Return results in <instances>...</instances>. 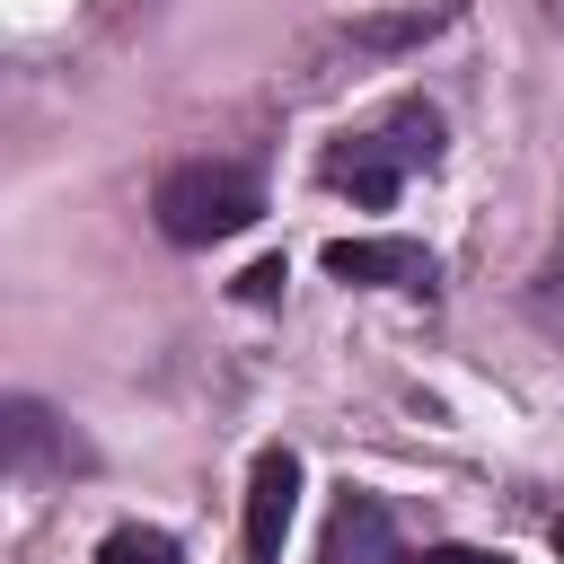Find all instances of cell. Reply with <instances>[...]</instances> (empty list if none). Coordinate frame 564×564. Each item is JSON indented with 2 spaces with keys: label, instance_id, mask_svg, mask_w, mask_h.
<instances>
[{
  "label": "cell",
  "instance_id": "3957f363",
  "mask_svg": "<svg viewBox=\"0 0 564 564\" xmlns=\"http://www.w3.org/2000/svg\"><path fill=\"white\" fill-rule=\"evenodd\" d=\"M326 273L335 282H361V291H414V282H432V256L414 238H335L326 247Z\"/></svg>",
  "mask_w": 564,
  "mask_h": 564
},
{
  "label": "cell",
  "instance_id": "4fadbf2b",
  "mask_svg": "<svg viewBox=\"0 0 564 564\" xmlns=\"http://www.w3.org/2000/svg\"><path fill=\"white\" fill-rule=\"evenodd\" d=\"M555 18H564V0H555Z\"/></svg>",
  "mask_w": 564,
  "mask_h": 564
},
{
  "label": "cell",
  "instance_id": "8fae6325",
  "mask_svg": "<svg viewBox=\"0 0 564 564\" xmlns=\"http://www.w3.org/2000/svg\"><path fill=\"white\" fill-rule=\"evenodd\" d=\"M538 308H546V317H564V247H555V264L538 273Z\"/></svg>",
  "mask_w": 564,
  "mask_h": 564
},
{
  "label": "cell",
  "instance_id": "52a82bcc",
  "mask_svg": "<svg viewBox=\"0 0 564 564\" xmlns=\"http://www.w3.org/2000/svg\"><path fill=\"white\" fill-rule=\"evenodd\" d=\"M379 132H388V150H397L405 167H432V159H441V115H432V106H397Z\"/></svg>",
  "mask_w": 564,
  "mask_h": 564
},
{
  "label": "cell",
  "instance_id": "5b68a950",
  "mask_svg": "<svg viewBox=\"0 0 564 564\" xmlns=\"http://www.w3.org/2000/svg\"><path fill=\"white\" fill-rule=\"evenodd\" d=\"M326 176H335V185H352V203L388 212V203H397V185H405V159L388 150V132H361L352 150H335V159H326Z\"/></svg>",
  "mask_w": 564,
  "mask_h": 564
},
{
  "label": "cell",
  "instance_id": "9c48e42d",
  "mask_svg": "<svg viewBox=\"0 0 564 564\" xmlns=\"http://www.w3.org/2000/svg\"><path fill=\"white\" fill-rule=\"evenodd\" d=\"M282 282H291V273H282V256H264V264H247V273H238V300H256V308H264Z\"/></svg>",
  "mask_w": 564,
  "mask_h": 564
},
{
  "label": "cell",
  "instance_id": "7c38bea8",
  "mask_svg": "<svg viewBox=\"0 0 564 564\" xmlns=\"http://www.w3.org/2000/svg\"><path fill=\"white\" fill-rule=\"evenodd\" d=\"M555 555H564V511H555Z\"/></svg>",
  "mask_w": 564,
  "mask_h": 564
},
{
  "label": "cell",
  "instance_id": "ba28073f",
  "mask_svg": "<svg viewBox=\"0 0 564 564\" xmlns=\"http://www.w3.org/2000/svg\"><path fill=\"white\" fill-rule=\"evenodd\" d=\"M97 564H176V538H167V529H141V520H123V529H106Z\"/></svg>",
  "mask_w": 564,
  "mask_h": 564
},
{
  "label": "cell",
  "instance_id": "7a4b0ae2",
  "mask_svg": "<svg viewBox=\"0 0 564 564\" xmlns=\"http://www.w3.org/2000/svg\"><path fill=\"white\" fill-rule=\"evenodd\" d=\"M291 511H300V458L291 449H256V476H247V555L256 564L282 555Z\"/></svg>",
  "mask_w": 564,
  "mask_h": 564
},
{
  "label": "cell",
  "instance_id": "6da1fadb",
  "mask_svg": "<svg viewBox=\"0 0 564 564\" xmlns=\"http://www.w3.org/2000/svg\"><path fill=\"white\" fill-rule=\"evenodd\" d=\"M150 212H159V229H167L176 247H212V238H238V229L264 212V185H256L247 167H229V159H185V167L159 176Z\"/></svg>",
  "mask_w": 564,
  "mask_h": 564
},
{
  "label": "cell",
  "instance_id": "30bf717a",
  "mask_svg": "<svg viewBox=\"0 0 564 564\" xmlns=\"http://www.w3.org/2000/svg\"><path fill=\"white\" fill-rule=\"evenodd\" d=\"M414 564H502V555H494V546H458V538H449V546H423Z\"/></svg>",
  "mask_w": 564,
  "mask_h": 564
},
{
  "label": "cell",
  "instance_id": "8992f818",
  "mask_svg": "<svg viewBox=\"0 0 564 564\" xmlns=\"http://www.w3.org/2000/svg\"><path fill=\"white\" fill-rule=\"evenodd\" d=\"M458 18V0H432V9H388V18H352L344 35L361 44V53H405V44H423V35H441Z\"/></svg>",
  "mask_w": 564,
  "mask_h": 564
},
{
  "label": "cell",
  "instance_id": "277c9868",
  "mask_svg": "<svg viewBox=\"0 0 564 564\" xmlns=\"http://www.w3.org/2000/svg\"><path fill=\"white\" fill-rule=\"evenodd\" d=\"M326 564H414V555L397 546V520L379 494H344L326 520Z\"/></svg>",
  "mask_w": 564,
  "mask_h": 564
}]
</instances>
